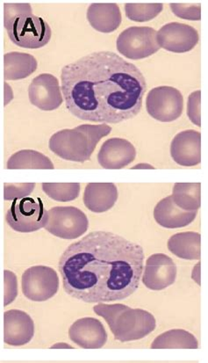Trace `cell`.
Returning <instances> with one entry per match:
<instances>
[{"mask_svg":"<svg viewBox=\"0 0 208 363\" xmlns=\"http://www.w3.org/2000/svg\"><path fill=\"white\" fill-rule=\"evenodd\" d=\"M198 211L189 212L181 210L174 203L173 196L163 198L154 210V218L159 225L166 229H178L191 225Z\"/></svg>","mask_w":208,"mask_h":363,"instance_id":"ac0fdd59","label":"cell"},{"mask_svg":"<svg viewBox=\"0 0 208 363\" xmlns=\"http://www.w3.org/2000/svg\"><path fill=\"white\" fill-rule=\"evenodd\" d=\"M51 348H73L71 346H69L68 344L65 343H58L54 345V346L51 347Z\"/></svg>","mask_w":208,"mask_h":363,"instance_id":"836d02e7","label":"cell"},{"mask_svg":"<svg viewBox=\"0 0 208 363\" xmlns=\"http://www.w3.org/2000/svg\"><path fill=\"white\" fill-rule=\"evenodd\" d=\"M146 108L149 115L159 122H173L183 113V95L174 87H156L148 94Z\"/></svg>","mask_w":208,"mask_h":363,"instance_id":"9c48e42d","label":"cell"},{"mask_svg":"<svg viewBox=\"0 0 208 363\" xmlns=\"http://www.w3.org/2000/svg\"><path fill=\"white\" fill-rule=\"evenodd\" d=\"M21 287L28 299L34 302H45L57 294L59 289V277L50 267H31L23 274Z\"/></svg>","mask_w":208,"mask_h":363,"instance_id":"30bf717a","label":"cell"},{"mask_svg":"<svg viewBox=\"0 0 208 363\" xmlns=\"http://www.w3.org/2000/svg\"><path fill=\"white\" fill-rule=\"evenodd\" d=\"M47 215L45 230L63 240H76L88 230L89 220L78 208L54 207L47 211Z\"/></svg>","mask_w":208,"mask_h":363,"instance_id":"ba28073f","label":"cell"},{"mask_svg":"<svg viewBox=\"0 0 208 363\" xmlns=\"http://www.w3.org/2000/svg\"><path fill=\"white\" fill-rule=\"evenodd\" d=\"M163 9V4H127L126 16L136 22H146L155 19Z\"/></svg>","mask_w":208,"mask_h":363,"instance_id":"4316f807","label":"cell"},{"mask_svg":"<svg viewBox=\"0 0 208 363\" xmlns=\"http://www.w3.org/2000/svg\"><path fill=\"white\" fill-rule=\"evenodd\" d=\"M200 98H202V91L200 90L193 91L188 97L187 104L189 119L198 127H202V122H200Z\"/></svg>","mask_w":208,"mask_h":363,"instance_id":"f546056e","label":"cell"},{"mask_svg":"<svg viewBox=\"0 0 208 363\" xmlns=\"http://www.w3.org/2000/svg\"><path fill=\"white\" fill-rule=\"evenodd\" d=\"M171 155L182 167H195L202 162V134L190 130L178 133L171 145Z\"/></svg>","mask_w":208,"mask_h":363,"instance_id":"2e32d148","label":"cell"},{"mask_svg":"<svg viewBox=\"0 0 208 363\" xmlns=\"http://www.w3.org/2000/svg\"><path fill=\"white\" fill-rule=\"evenodd\" d=\"M200 189V183H176L173 192L174 203L185 211H198L202 204Z\"/></svg>","mask_w":208,"mask_h":363,"instance_id":"d4e9b609","label":"cell"},{"mask_svg":"<svg viewBox=\"0 0 208 363\" xmlns=\"http://www.w3.org/2000/svg\"><path fill=\"white\" fill-rule=\"evenodd\" d=\"M37 61L27 53L9 52L4 57V77L6 80L28 78L37 69Z\"/></svg>","mask_w":208,"mask_h":363,"instance_id":"44dd1931","label":"cell"},{"mask_svg":"<svg viewBox=\"0 0 208 363\" xmlns=\"http://www.w3.org/2000/svg\"><path fill=\"white\" fill-rule=\"evenodd\" d=\"M93 311L104 318L115 339L120 342L144 339L156 328V318L149 311L132 309L122 303H100L93 307Z\"/></svg>","mask_w":208,"mask_h":363,"instance_id":"277c9868","label":"cell"},{"mask_svg":"<svg viewBox=\"0 0 208 363\" xmlns=\"http://www.w3.org/2000/svg\"><path fill=\"white\" fill-rule=\"evenodd\" d=\"M35 324L25 311L11 310L4 314V342L9 346L21 347L31 342Z\"/></svg>","mask_w":208,"mask_h":363,"instance_id":"5bb4252c","label":"cell"},{"mask_svg":"<svg viewBox=\"0 0 208 363\" xmlns=\"http://www.w3.org/2000/svg\"><path fill=\"white\" fill-rule=\"evenodd\" d=\"M152 350H197L198 340L191 333L183 329H173L156 337Z\"/></svg>","mask_w":208,"mask_h":363,"instance_id":"603a6c76","label":"cell"},{"mask_svg":"<svg viewBox=\"0 0 208 363\" xmlns=\"http://www.w3.org/2000/svg\"><path fill=\"white\" fill-rule=\"evenodd\" d=\"M177 272L176 264L169 256L163 254L153 255L146 262L142 284L151 291H163L174 284Z\"/></svg>","mask_w":208,"mask_h":363,"instance_id":"8fae6325","label":"cell"},{"mask_svg":"<svg viewBox=\"0 0 208 363\" xmlns=\"http://www.w3.org/2000/svg\"><path fill=\"white\" fill-rule=\"evenodd\" d=\"M198 233L185 232L175 234L168 241V249L178 258L195 260L200 259V241Z\"/></svg>","mask_w":208,"mask_h":363,"instance_id":"7402d4cb","label":"cell"},{"mask_svg":"<svg viewBox=\"0 0 208 363\" xmlns=\"http://www.w3.org/2000/svg\"><path fill=\"white\" fill-rule=\"evenodd\" d=\"M145 168H147V169H154V167L149 166L148 164H137V166L133 167V169H145Z\"/></svg>","mask_w":208,"mask_h":363,"instance_id":"d6a6232c","label":"cell"},{"mask_svg":"<svg viewBox=\"0 0 208 363\" xmlns=\"http://www.w3.org/2000/svg\"><path fill=\"white\" fill-rule=\"evenodd\" d=\"M4 280H5V306L12 303L18 296V281L16 274L9 270L4 272Z\"/></svg>","mask_w":208,"mask_h":363,"instance_id":"4dcf8cb0","label":"cell"},{"mask_svg":"<svg viewBox=\"0 0 208 363\" xmlns=\"http://www.w3.org/2000/svg\"><path fill=\"white\" fill-rule=\"evenodd\" d=\"M192 279L196 282L197 284L200 286V262L193 267L192 272Z\"/></svg>","mask_w":208,"mask_h":363,"instance_id":"1f68e13d","label":"cell"},{"mask_svg":"<svg viewBox=\"0 0 208 363\" xmlns=\"http://www.w3.org/2000/svg\"><path fill=\"white\" fill-rule=\"evenodd\" d=\"M170 6L175 16L180 18V19L187 21L202 20V6L200 4H197V5L171 4Z\"/></svg>","mask_w":208,"mask_h":363,"instance_id":"f1b7e54d","label":"cell"},{"mask_svg":"<svg viewBox=\"0 0 208 363\" xmlns=\"http://www.w3.org/2000/svg\"><path fill=\"white\" fill-rule=\"evenodd\" d=\"M69 337L72 342L85 350H98L108 342V333L103 324L94 318H83L73 323Z\"/></svg>","mask_w":208,"mask_h":363,"instance_id":"9a60e30c","label":"cell"},{"mask_svg":"<svg viewBox=\"0 0 208 363\" xmlns=\"http://www.w3.org/2000/svg\"><path fill=\"white\" fill-rule=\"evenodd\" d=\"M199 33L195 28L178 22L163 26L158 32V42L163 49L174 53H185L199 43Z\"/></svg>","mask_w":208,"mask_h":363,"instance_id":"7c38bea8","label":"cell"},{"mask_svg":"<svg viewBox=\"0 0 208 363\" xmlns=\"http://www.w3.org/2000/svg\"><path fill=\"white\" fill-rule=\"evenodd\" d=\"M47 211L40 198L25 197L14 200L7 211L6 221L11 228L21 233H30L45 228Z\"/></svg>","mask_w":208,"mask_h":363,"instance_id":"8992f818","label":"cell"},{"mask_svg":"<svg viewBox=\"0 0 208 363\" xmlns=\"http://www.w3.org/2000/svg\"><path fill=\"white\" fill-rule=\"evenodd\" d=\"M137 157V150L126 139L114 138L102 145L98 160L105 169H122L132 163Z\"/></svg>","mask_w":208,"mask_h":363,"instance_id":"e0dca14e","label":"cell"},{"mask_svg":"<svg viewBox=\"0 0 208 363\" xmlns=\"http://www.w3.org/2000/svg\"><path fill=\"white\" fill-rule=\"evenodd\" d=\"M117 50L129 60H144L160 50L158 32L149 27H131L120 33Z\"/></svg>","mask_w":208,"mask_h":363,"instance_id":"52a82bcc","label":"cell"},{"mask_svg":"<svg viewBox=\"0 0 208 363\" xmlns=\"http://www.w3.org/2000/svg\"><path fill=\"white\" fill-rule=\"evenodd\" d=\"M118 200V189L114 183H89L83 193V203L94 213L111 210Z\"/></svg>","mask_w":208,"mask_h":363,"instance_id":"d6986e66","label":"cell"},{"mask_svg":"<svg viewBox=\"0 0 208 363\" xmlns=\"http://www.w3.org/2000/svg\"><path fill=\"white\" fill-rule=\"evenodd\" d=\"M7 169H54L51 160L42 153L33 150H23L10 157Z\"/></svg>","mask_w":208,"mask_h":363,"instance_id":"cb8c5ba5","label":"cell"},{"mask_svg":"<svg viewBox=\"0 0 208 363\" xmlns=\"http://www.w3.org/2000/svg\"><path fill=\"white\" fill-rule=\"evenodd\" d=\"M144 257L141 245L97 230L69 245L58 269L64 291L71 298L89 303L115 302L137 291Z\"/></svg>","mask_w":208,"mask_h":363,"instance_id":"7a4b0ae2","label":"cell"},{"mask_svg":"<svg viewBox=\"0 0 208 363\" xmlns=\"http://www.w3.org/2000/svg\"><path fill=\"white\" fill-rule=\"evenodd\" d=\"M111 131L112 128L107 124H83L72 130H60L50 138V149L63 160L86 162L91 160L98 142Z\"/></svg>","mask_w":208,"mask_h":363,"instance_id":"5b68a950","label":"cell"},{"mask_svg":"<svg viewBox=\"0 0 208 363\" xmlns=\"http://www.w3.org/2000/svg\"><path fill=\"white\" fill-rule=\"evenodd\" d=\"M42 190L54 201L67 203L76 199L80 193L79 183H43Z\"/></svg>","mask_w":208,"mask_h":363,"instance_id":"484cf974","label":"cell"},{"mask_svg":"<svg viewBox=\"0 0 208 363\" xmlns=\"http://www.w3.org/2000/svg\"><path fill=\"white\" fill-rule=\"evenodd\" d=\"M122 12L116 4H93L87 10V20L97 31L112 33L122 23Z\"/></svg>","mask_w":208,"mask_h":363,"instance_id":"ffe728a7","label":"cell"},{"mask_svg":"<svg viewBox=\"0 0 208 363\" xmlns=\"http://www.w3.org/2000/svg\"><path fill=\"white\" fill-rule=\"evenodd\" d=\"M4 26L11 41L24 49L45 47L52 35L50 25L33 14L29 4H5Z\"/></svg>","mask_w":208,"mask_h":363,"instance_id":"3957f363","label":"cell"},{"mask_svg":"<svg viewBox=\"0 0 208 363\" xmlns=\"http://www.w3.org/2000/svg\"><path fill=\"white\" fill-rule=\"evenodd\" d=\"M29 100L42 111H53L63 104L59 82L56 77L43 73L36 77L28 87Z\"/></svg>","mask_w":208,"mask_h":363,"instance_id":"4fadbf2b","label":"cell"},{"mask_svg":"<svg viewBox=\"0 0 208 363\" xmlns=\"http://www.w3.org/2000/svg\"><path fill=\"white\" fill-rule=\"evenodd\" d=\"M61 79L69 111L87 122L120 123L134 118L147 90L140 69L110 51L65 65Z\"/></svg>","mask_w":208,"mask_h":363,"instance_id":"6da1fadb","label":"cell"},{"mask_svg":"<svg viewBox=\"0 0 208 363\" xmlns=\"http://www.w3.org/2000/svg\"><path fill=\"white\" fill-rule=\"evenodd\" d=\"M35 185V183H5L4 198L6 201L23 199L34 191Z\"/></svg>","mask_w":208,"mask_h":363,"instance_id":"83f0119b","label":"cell"}]
</instances>
